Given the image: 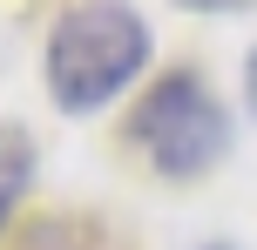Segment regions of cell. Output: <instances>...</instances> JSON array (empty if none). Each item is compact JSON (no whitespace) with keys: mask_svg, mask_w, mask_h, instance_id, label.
<instances>
[{"mask_svg":"<svg viewBox=\"0 0 257 250\" xmlns=\"http://www.w3.org/2000/svg\"><path fill=\"white\" fill-rule=\"evenodd\" d=\"M149 68V21L122 0H81L48 34V95L61 115H95Z\"/></svg>","mask_w":257,"mask_h":250,"instance_id":"obj_1","label":"cell"},{"mask_svg":"<svg viewBox=\"0 0 257 250\" xmlns=\"http://www.w3.org/2000/svg\"><path fill=\"white\" fill-rule=\"evenodd\" d=\"M244 95H250V115H257V48H250V68H244Z\"/></svg>","mask_w":257,"mask_h":250,"instance_id":"obj_5","label":"cell"},{"mask_svg":"<svg viewBox=\"0 0 257 250\" xmlns=\"http://www.w3.org/2000/svg\"><path fill=\"white\" fill-rule=\"evenodd\" d=\"M210 250H230V243H210Z\"/></svg>","mask_w":257,"mask_h":250,"instance_id":"obj_6","label":"cell"},{"mask_svg":"<svg viewBox=\"0 0 257 250\" xmlns=\"http://www.w3.org/2000/svg\"><path fill=\"white\" fill-rule=\"evenodd\" d=\"M149 162L169 176V183H190V176H210L223 156H230V115H223L217 88L190 68H169V75L149 81V95L136 102V122H128Z\"/></svg>","mask_w":257,"mask_h":250,"instance_id":"obj_2","label":"cell"},{"mask_svg":"<svg viewBox=\"0 0 257 250\" xmlns=\"http://www.w3.org/2000/svg\"><path fill=\"white\" fill-rule=\"evenodd\" d=\"M27 176H34V135H27L21 122H0V223H7V210L21 203Z\"/></svg>","mask_w":257,"mask_h":250,"instance_id":"obj_3","label":"cell"},{"mask_svg":"<svg viewBox=\"0 0 257 250\" xmlns=\"http://www.w3.org/2000/svg\"><path fill=\"white\" fill-rule=\"evenodd\" d=\"M176 7H190V14H237V7H250V0H176Z\"/></svg>","mask_w":257,"mask_h":250,"instance_id":"obj_4","label":"cell"}]
</instances>
